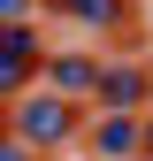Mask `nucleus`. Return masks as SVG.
Returning <instances> with one entry per match:
<instances>
[{"mask_svg": "<svg viewBox=\"0 0 153 161\" xmlns=\"http://www.w3.org/2000/svg\"><path fill=\"white\" fill-rule=\"evenodd\" d=\"M92 146H100V161H130V153H138V123H130V108L100 115V130H92Z\"/></svg>", "mask_w": 153, "mask_h": 161, "instance_id": "obj_2", "label": "nucleus"}, {"mask_svg": "<svg viewBox=\"0 0 153 161\" xmlns=\"http://www.w3.org/2000/svg\"><path fill=\"white\" fill-rule=\"evenodd\" d=\"M61 15H76V23H115L123 15V0H54Z\"/></svg>", "mask_w": 153, "mask_h": 161, "instance_id": "obj_6", "label": "nucleus"}, {"mask_svg": "<svg viewBox=\"0 0 153 161\" xmlns=\"http://www.w3.org/2000/svg\"><path fill=\"white\" fill-rule=\"evenodd\" d=\"M100 92H107V108H138V100H145V77L138 69H115V77H100Z\"/></svg>", "mask_w": 153, "mask_h": 161, "instance_id": "obj_5", "label": "nucleus"}, {"mask_svg": "<svg viewBox=\"0 0 153 161\" xmlns=\"http://www.w3.org/2000/svg\"><path fill=\"white\" fill-rule=\"evenodd\" d=\"M145 146H153V123H145Z\"/></svg>", "mask_w": 153, "mask_h": 161, "instance_id": "obj_9", "label": "nucleus"}, {"mask_svg": "<svg viewBox=\"0 0 153 161\" xmlns=\"http://www.w3.org/2000/svg\"><path fill=\"white\" fill-rule=\"evenodd\" d=\"M54 69V92H84V85H100V62H84V54H61V62H46Z\"/></svg>", "mask_w": 153, "mask_h": 161, "instance_id": "obj_4", "label": "nucleus"}, {"mask_svg": "<svg viewBox=\"0 0 153 161\" xmlns=\"http://www.w3.org/2000/svg\"><path fill=\"white\" fill-rule=\"evenodd\" d=\"M23 8L31 0H0V23H23Z\"/></svg>", "mask_w": 153, "mask_h": 161, "instance_id": "obj_8", "label": "nucleus"}, {"mask_svg": "<svg viewBox=\"0 0 153 161\" xmlns=\"http://www.w3.org/2000/svg\"><path fill=\"white\" fill-rule=\"evenodd\" d=\"M0 161H31V146L23 138H0Z\"/></svg>", "mask_w": 153, "mask_h": 161, "instance_id": "obj_7", "label": "nucleus"}, {"mask_svg": "<svg viewBox=\"0 0 153 161\" xmlns=\"http://www.w3.org/2000/svg\"><path fill=\"white\" fill-rule=\"evenodd\" d=\"M31 69V31L23 23H0V92H15Z\"/></svg>", "mask_w": 153, "mask_h": 161, "instance_id": "obj_3", "label": "nucleus"}, {"mask_svg": "<svg viewBox=\"0 0 153 161\" xmlns=\"http://www.w3.org/2000/svg\"><path fill=\"white\" fill-rule=\"evenodd\" d=\"M15 138H23V146H61L69 138V100L61 92H31L23 108H15Z\"/></svg>", "mask_w": 153, "mask_h": 161, "instance_id": "obj_1", "label": "nucleus"}]
</instances>
